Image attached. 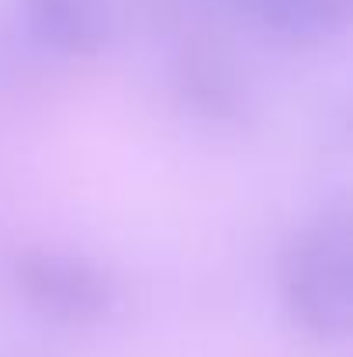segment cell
I'll return each instance as SVG.
<instances>
[{
    "label": "cell",
    "mask_w": 353,
    "mask_h": 357,
    "mask_svg": "<svg viewBox=\"0 0 353 357\" xmlns=\"http://www.w3.org/2000/svg\"><path fill=\"white\" fill-rule=\"evenodd\" d=\"M35 38L63 56H94L111 38L108 0H21Z\"/></svg>",
    "instance_id": "cell-3"
},
{
    "label": "cell",
    "mask_w": 353,
    "mask_h": 357,
    "mask_svg": "<svg viewBox=\"0 0 353 357\" xmlns=\"http://www.w3.org/2000/svg\"><path fill=\"white\" fill-rule=\"evenodd\" d=\"M277 288L295 326L340 340L353 323V239L347 205L322 208L295 229L277 260Z\"/></svg>",
    "instance_id": "cell-1"
},
{
    "label": "cell",
    "mask_w": 353,
    "mask_h": 357,
    "mask_svg": "<svg viewBox=\"0 0 353 357\" xmlns=\"http://www.w3.org/2000/svg\"><path fill=\"white\" fill-rule=\"evenodd\" d=\"M194 94H198L212 112H229V108H233L235 84H233V73H229V66H226L222 56H215V52H201V56H198Z\"/></svg>",
    "instance_id": "cell-5"
},
{
    "label": "cell",
    "mask_w": 353,
    "mask_h": 357,
    "mask_svg": "<svg viewBox=\"0 0 353 357\" xmlns=\"http://www.w3.org/2000/svg\"><path fill=\"white\" fill-rule=\"evenodd\" d=\"M353 0H260L249 17L288 42H322L350 17Z\"/></svg>",
    "instance_id": "cell-4"
},
{
    "label": "cell",
    "mask_w": 353,
    "mask_h": 357,
    "mask_svg": "<svg viewBox=\"0 0 353 357\" xmlns=\"http://www.w3.org/2000/svg\"><path fill=\"white\" fill-rule=\"evenodd\" d=\"M222 3H229V7H235V10H246V14H253L260 0H222Z\"/></svg>",
    "instance_id": "cell-6"
},
{
    "label": "cell",
    "mask_w": 353,
    "mask_h": 357,
    "mask_svg": "<svg viewBox=\"0 0 353 357\" xmlns=\"http://www.w3.org/2000/svg\"><path fill=\"white\" fill-rule=\"evenodd\" d=\"M17 291L49 319L97 323L115 305V281L104 267L66 250H21L10 264Z\"/></svg>",
    "instance_id": "cell-2"
}]
</instances>
